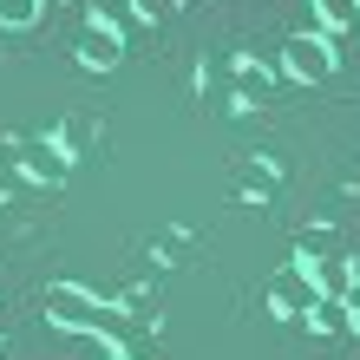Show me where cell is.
Returning <instances> with one entry per match:
<instances>
[{
	"label": "cell",
	"instance_id": "cell-1",
	"mask_svg": "<svg viewBox=\"0 0 360 360\" xmlns=\"http://www.w3.org/2000/svg\"><path fill=\"white\" fill-rule=\"evenodd\" d=\"M46 308H53V321H59V328L112 334V341H118V308H112V302H98V295H86V288H72V282H53V288H46Z\"/></svg>",
	"mask_w": 360,
	"mask_h": 360
},
{
	"label": "cell",
	"instance_id": "cell-2",
	"mask_svg": "<svg viewBox=\"0 0 360 360\" xmlns=\"http://www.w3.org/2000/svg\"><path fill=\"white\" fill-rule=\"evenodd\" d=\"M282 72L302 79V86H321V79L334 72V46H328L321 33H295L288 46H282Z\"/></svg>",
	"mask_w": 360,
	"mask_h": 360
},
{
	"label": "cell",
	"instance_id": "cell-3",
	"mask_svg": "<svg viewBox=\"0 0 360 360\" xmlns=\"http://www.w3.org/2000/svg\"><path fill=\"white\" fill-rule=\"evenodd\" d=\"M269 302L282 308V314H314L321 308V288H314V269L308 262H288L282 275L269 282Z\"/></svg>",
	"mask_w": 360,
	"mask_h": 360
},
{
	"label": "cell",
	"instance_id": "cell-4",
	"mask_svg": "<svg viewBox=\"0 0 360 360\" xmlns=\"http://www.w3.org/2000/svg\"><path fill=\"white\" fill-rule=\"evenodd\" d=\"M118 53H124V39H118V27H105V20H92V27L79 33V66L112 72V66H118Z\"/></svg>",
	"mask_w": 360,
	"mask_h": 360
},
{
	"label": "cell",
	"instance_id": "cell-5",
	"mask_svg": "<svg viewBox=\"0 0 360 360\" xmlns=\"http://www.w3.org/2000/svg\"><path fill=\"white\" fill-rule=\"evenodd\" d=\"M27 171L39 184H66V151H59V138H33L27 144Z\"/></svg>",
	"mask_w": 360,
	"mask_h": 360
},
{
	"label": "cell",
	"instance_id": "cell-6",
	"mask_svg": "<svg viewBox=\"0 0 360 360\" xmlns=\"http://www.w3.org/2000/svg\"><path fill=\"white\" fill-rule=\"evenodd\" d=\"M308 321L321 328V334H360V321H354V308H347V302H321Z\"/></svg>",
	"mask_w": 360,
	"mask_h": 360
},
{
	"label": "cell",
	"instance_id": "cell-7",
	"mask_svg": "<svg viewBox=\"0 0 360 360\" xmlns=\"http://www.w3.org/2000/svg\"><path fill=\"white\" fill-rule=\"evenodd\" d=\"M314 13H321V27H328V33L360 27V0H314Z\"/></svg>",
	"mask_w": 360,
	"mask_h": 360
},
{
	"label": "cell",
	"instance_id": "cell-8",
	"mask_svg": "<svg viewBox=\"0 0 360 360\" xmlns=\"http://www.w3.org/2000/svg\"><path fill=\"white\" fill-rule=\"evenodd\" d=\"M269 98V72L262 66H243L236 72V112H249V105H262Z\"/></svg>",
	"mask_w": 360,
	"mask_h": 360
},
{
	"label": "cell",
	"instance_id": "cell-9",
	"mask_svg": "<svg viewBox=\"0 0 360 360\" xmlns=\"http://www.w3.org/2000/svg\"><path fill=\"white\" fill-rule=\"evenodd\" d=\"M39 20V0H0V27H33Z\"/></svg>",
	"mask_w": 360,
	"mask_h": 360
},
{
	"label": "cell",
	"instance_id": "cell-10",
	"mask_svg": "<svg viewBox=\"0 0 360 360\" xmlns=\"http://www.w3.org/2000/svg\"><path fill=\"white\" fill-rule=\"evenodd\" d=\"M347 308H354V321H360V288H354V295H347Z\"/></svg>",
	"mask_w": 360,
	"mask_h": 360
},
{
	"label": "cell",
	"instance_id": "cell-11",
	"mask_svg": "<svg viewBox=\"0 0 360 360\" xmlns=\"http://www.w3.org/2000/svg\"><path fill=\"white\" fill-rule=\"evenodd\" d=\"M7 354H13V347H7V334H0V360H7Z\"/></svg>",
	"mask_w": 360,
	"mask_h": 360
},
{
	"label": "cell",
	"instance_id": "cell-12",
	"mask_svg": "<svg viewBox=\"0 0 360 360\" xmlns=\"http://www.w3.org/2000/svg\"><path fill=\"white\" fill-rule=\"evenodd\" d=\"M0 197H7V177H0Z\"/></svg>",
	"mask_w": 360,
	"mask_h": 360
}]
</instances>
